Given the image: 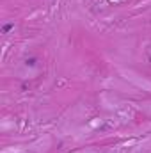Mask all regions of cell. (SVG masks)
I'll return each instance as SVG.
<instances>
[{"label": "cell", "instance_id": "1", "mask_svg": "<svg viewBox=\"0 0 151 153\" xmlns=\"http://www.w3.org/2000/svg\"><path fill=\"white\" fill-rule=\"evenodd\" d=\"M13 27H14L13 23H7V25H4V29H2V32H4V34H7V32H9V30L13 29Z\"/></svg>", "mask_w": 151, "mask_h": 153}]
</instances>
